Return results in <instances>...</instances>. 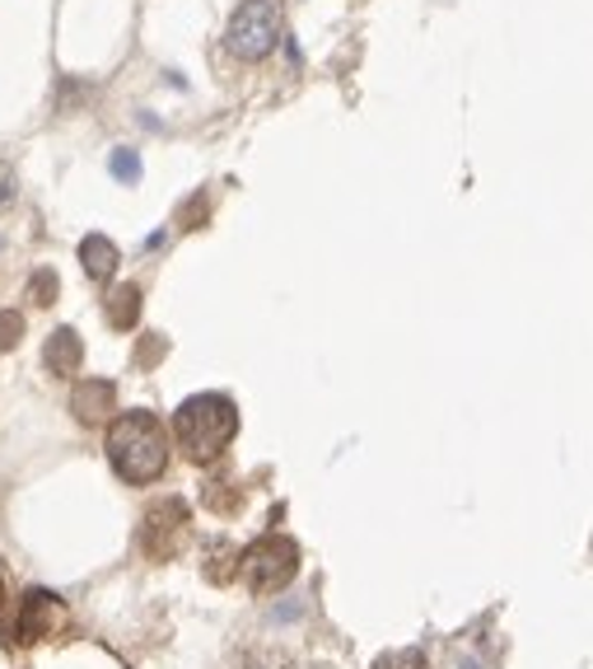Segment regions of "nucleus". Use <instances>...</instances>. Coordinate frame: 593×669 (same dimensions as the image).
Here are the masks:
<instances>
[{
    "mask_svg": "<svg viewBox=\"0 0 593 669\" xmlns=\"http://www.w3.org/2000/svg\"><path fill=\"white\" fill-rule=\"evenodd\" d=\"M108 459L127 482H154L169 468V436L154 412H122L108 427Z\"/></svg>",
    "mask_w": 593,
    "mask_h": 669,
    "instance_id": "nucleus-1",
    "label": "nucleus"
},
{
    "mask_svg": "<svg viewBox=\"0 0 593 669\" xmlns=\"http://www.w3.org/2000/svg\"><path fill=\"white\" fill-rule=\"evenodd\" d=\"M173 431H178V445L197 463H211V459H220L224 450H230V440L239 431V408L224 393H197L178 408Z\"/></svg>",
    "mask_w": 593,
    "mask_h": 669,
    "instance_id": "nucleus-2",
    "label": "nucleus"
},
{
    "mask_svg": "<svg viewBox=\"0 0 593 669\" xmlns=\"http://www.w3.org/2000/svg\"><path fill=\"white\" fill-rule=\"evenodd\" d=\"M294 571H300V548L281 533H262V539L239 557V576L243 586L253 595H277L294 581Z\"/></svg>",
    "mask_w": 593,
    "mask_h": 669,
    "instance_id": "nucleus-3",
    "label": "nucleus"
},
{
    "mask_svg": "<svg viewBox=\"0 0 593 669\" xmlns=\"http://www.w3.org/2000/svg\"><path fill=\"white\" fill-rule=\"evenodd\" d=\"M281 42V10L271 0H243L230 14V29H224V48L239 61H262L277 52Z\"/></svg>",
    "mask_w": 593,
    "mask_h": 669,
    "instance_id": "nucleus-4",
    "label": "nucleus"
},
{
    "mask_svg": "<svg viewBox=\"0 0 593 669\" xmlns=\"http://www.w3.org/2000/svg\"><path fill=\"white\" fill-rule=\"evenodd\" d=\"M61 618H66V609H61V599L57 595H48V590H29L24 595V605H19V618H14V628L6 632L10 641H42V637H52L57 628H61Z\"/></svg>",
    "mask_w": 593,
    "mask_h": 669,
    "instance_id": "nucleus-5",
    "label": "nucleus"
},
{
    "mask_svg": "<svg viewBox=\"0 0 593 669\" xmlns=\"http://www.w3.org/2000/svg\"><path fill=\"white\" fill-rule=\"evenodd\" d=\"M182 533H188V506H182V501H164V506H154L150 516H145L141 543H145L150 557H173L178 543H182Z\"/></svg>",
    "mask_w": 593,
    "mask_h": 669,
    "instance_id": "nucleus-6",
    "label": "nucleus"
},
{
    "mask_svg": "<svg viewBox=\"0 0 593 669\" xmlns=\"http://www.w3.org/2000/svg\"><path fill=\"white\" fill-rule=\"evenodd\" d=\"M71 412L84 421V427L108 421V412H118V389H112V379H80L76 393H71Z\"/></svg>",
    "mask_w": 593,
    "mask_h": 669,
    "instance_id": "nucleus-7",
    "label": "nucleus"
},
{
    "mask_svg": "<svg viewBox=\"0 0 593 669\" xmlns=\"http://www.w3.org/2000/svg\"><path fill=\"white\" fill-rule=\"evenodd\" d=\"M42 361H48L52 375H80V361H84V342L76 328H57L48 338V351H42Z\"/></svg>",
    "mask_w": 593,
    "mask_h": 669,
    "instance_id": "nucleus-8",
    "label": "nucleus"
},
{
    "mask_svg": "<svg viewBox=\"0 0 593 669\" xmlns=\"http://www.w3.org/2000/svg\"><path fill=\"white\" fill-rule=\"evenodd\" d=\"M80 262H84V272L94 277V281H108L112 272H118V243H112L108 234H89L84 243H80Z\"/></svg>",
    "mask_w": 593,
    "mask_h": 669,
    "instance_id": "nucleus-9",
    "label": "nucleus"
},
{
    "mask_svg": "<svg viewBox=\"0 0 593 669\" xmlns=\"http://www.w3.org/2000/svg\"><path fill=\"white\" fill-rule=\"evenodd\" d=\"M103 314L112 328H131L135 319H141V286H112L108 300H103Z\"/></svg>",
    "mask_w": 593,
    "mask_h": 669,
    "instance_id": "nucleus-10",
    "label": "nucleus"
},
{
    "mask_svg": "<svg viewBox=\"0 0 593 669\" xmlns=\"http://www.w3.org/2000/svg\"><path fill=\"white\" fill-rule=\"evenodd\" d=\"M19 338H24V319H19L14 309H0V351L19 347Z\"/></svg>",
    "mask_w": 593,
    "mask_h": 669,
    "instance_id": "nucleus-11",
    "label": "nucleus"
},
{
    "mask_svg": "<svg viewBox=\"0 0 593 669\" xmlns=\"http://www.w3.org/2000/svg\"><path fill=\"white\" fill-rule=\"evenodd\" d=\"M29 300H33V304H52V300H57V277H52V272H38V277L29 281Z\"/></svg>",
    "mask_w": 593,
    "mask_h": 669,
    "instance_id": "nucleus-12",
    "label": "nucleus"
},
{
    "mask_svg": "<svg viewBox=\"0 0 593 669\" xmlns=\"http://www.w3.org/2000/svg\"><path fill=\"white\" fill-rule=\"evenodd\" d=\"M14 197H19V178H14V169L6 160H0V211H10Z\"/></svg>",
    "mask_w": 593,
    "mask_h": 669,
    "instance_id": "nucleus-13",
    "label": "nucleus"
},
{
    "mask_svg": "<svg viewBox=\"0 0 593 669\" xmlns=\"http://www.w3.org/2000/svg\"><path fill=\"white\" fill-rule=\"evenodd\" d=\"M112 173L127 178V183H135V178H141V160H135L131 150H118V154H112Z\"/></svg>",
    "mask_w": 593,
    "mask_h": 669,
    "instance_id": "nucleus-14",
    "label": "nucleus"
},
{
    "mask_svg": "<svg viewBox=\"0 0 593 669\" xmlns=\"http://www.w3.org/2000/svg\"><path fill=\"white\" fill-rule=\"evenodd\" d=\"M374 669H430V665H425L416 651H398V656H383Z\"/></svg>",
    "mask_w": 593,
    "mask_h": 669,
    "instance_id": "nucleus-15",
    "label": "nucleus"
},
{
    "mask_svg": "<svg viewBox=\"0 0 593 669\" xmlns=\"http://www.w3.org/2000/svg\"><path fill=\"white\" fill-rule=\"evenodd\" d=\"M0 605H6V586H0Z\"/></svg>",
    "mask_w": 593,
    "mask_h": 669,
    "instance_id": "nucleus-16",
    "label": "nucleus"
}]
</instances>
